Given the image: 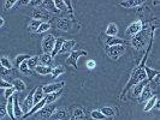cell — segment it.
Segmentation results:
<instances>
[{"mask_svg": "<svg viewBox=\"0 0 160 120\" xmlns=\"http://www.w3.org/2000/svg\"><path fill=\"white\" fill-rule=\"evenodd\" d=\"M66 2V7L69 10V12H70V18L73 19V10H72V2L71 1H65Z\"/></svg>", "mask_w": 160, "mask_h": 120, "instance_id": "obj_45", "label": "cell"}, {"mask_svg": "<svg viewBox=\"0 0 160 120\" xmlns=\"http://www.w3.org/2000/svg\"><path fill=\"white\" fill-rule=\"evenodd\" d=\"M82 55H87V52L86 50H82V49H78V50H72L70 53L69 58L66 59V64L71 65L75 69H77V60L78 58Z\"/></svg>", "mask_w": 160, "mask_h": 120, "instance_id": "obj_5", "label": "cell"}, {"mask_svg": "<svg viewBox=\"0 0 160 120\" xmlns=\"http://www.w3.org/2000/svg\"><path fill=\"white\" fill-rule=\"evenodd\" d=\"M30 58H32V56L27 55V54H21V55H17L16 59H15V63H13V66H15V67H17V69H19V66L23 64L24 61H28Z\"/></svg>", "mask_w": 160, "mask_h": 120, "instance_id": "obj_18", "label": "cell"}, {"mask_svg": "<svg viewBox=\"0 0 160 120\" xmlns=\"http://www.w3.org/2000/svg\"><path fill=\"white\" fill-rule=\"evenodd\" d=\"M12 84H13V89H15L16 91H18V93L24 91V90H25V88H27L25 83H24L22 79H18V78L13 80V82H12Z\"/></svg>", "mask_w": 160, "mask_h": 120, "instance_id": "obj_22", "label": "cell"}, {"mask_svg": "<svg viewBox=\"0 0 160 120\" xmlns=\"http://www.w3.org/2000/svg\"><path fill=\"white\" fill-rule=\"evenodd\" d=\"M49 28H51V24L47 23V22H42L41 26L39 28V30H38V34H43V32L48 31Z\"/></svg>", "mask_w": 160, "mask_h": 120, "instance_id": "obj_39", "label": "cell"}, {"mask_svg": "<svg viewBox=\"0 0 160 120\" xmlns=\"http://www.w3.org/2000/svg\"><path fill=\"white\" fill-rule=\"evenodd\" d=\"M157 102H158V97H157V95L152 96V97L147 101V103L144 104V112H149L151 109H153V108L155 107Z\"/></svg>", "mask_w": 160, "mask_h": 120, "instance_id": "obj_20", "label": "cell"}, {"mask_svg": "<svg viewBox=\"0 0 160 120\" xmlns=\"http://www.w3.org/2000/svg\"><path fill=\"white\" fill-rule=\"evenodd\" d=\"M64 42H65V41L63 40V39H57L56 46H54V49H53L52 56H56L57 54H59V53H60L62 48H63V46H64Z\"/></svg>", "mask_w": 160, "mask_h": 120, "instance_id": "obj_28", "label": "cell"}, {"mask_svg": "<svg viewBox=\"0 0 160 120\" xmlns=\"http://www.w3.org/2000/svg\"><path fill=\"white\" fill-rule=\"evenodd\" d=\"M35 91H36V88L32 90L30 93H29V95L27 96V98L24 100L23 102V111L24 112H29L30 109H32V107L35 106V100H34V96H35Z\"/></svg>", "mask_w": 160, "mask_h": 120, "instance_id": "obj_7", "label": "cell"}, {"mask_svg": "<svg viewBox=\"0 0 160 120\" xmlns=\"http://www.w3.org/2000/svg\"><path fill=\"white\" fill-rule=\"evenodd\" d=\"M106 54L113 60L119 59L120 56L125 53V45H118V46H112V47H106Z\"/></svg>", "mask_w": 160, "mask_h": 120, "instance_id": "obj_2", "label": "cell"}, {"mask_svg": "<svg viewBox=\"0 0 160 120\" xmlns=\"http://www.w3.org/2000/svg\"><path fill=\"white\" fill-rule=\"evenodd\" d=\"M46 104H47V101H46V97H45V98H43L42 101H40L39 103H36V104H35V106L32 107V109H30V111H29V112H28V113H25V114H24V115H23V118H24V119H25V118H28V117H30V115H32V114H35V113L40 112L41 109H42V108H43V107H45Z\"/></svg>", "mask_w": 160, "mask_h": 120, "instance_id": "obj_11", "label": "cell"}, {"mask_svg": "<svg viewBox=\"0 0 160 120\" xmlns=\"http://www.w3.org/2000/svg\"><path fill=\"white\" fill-rule=\"evenodd\" d=\"M155 108L160 111V100H158V102H157V104H155Z\"/></svg>", "mask_w": 160, "mask_h": 120, "instance_id": "obj_51", "label": "cell"}, {"mask_svg": "<svg viewBox=\"0 0 160 120\" xmlns=\"http://www.w3.org/2000/svg\"><path fill=\"white\" fill-rule=\"evenodd\" d=\"M144 70H146V73H147V79L148 80H154V78L159 74L158 70H154V69H151L148 66H144Z\"/></svg>", "mask_w": 160, "mask_h": 120, "instance_id": "obj_23", "label": "cell"}, {"mask_svg": "<svg viewBox=\"0 0 160 120\" xmlns=\"http://www.w3.org/2000/svg\"><path fill=\"white\" fill-rule=\"evenodd\" d=\"M41 24H42V22H41V21H38V19H32V21H30V23H29V29H30L32 31H36V32H38L39 28L41 26Z\"/></svg>", "mask_w": 160, "mask_h": 120, "instance_id": "obj_34", "label": "cell"}, {"mask_svg": "<svg viewBox=\"0 0 160 120\" xmlns=\"http://www.w3.org/2000/svg\"><path fill=\"white\" fill-rule=\"evenodd\" d=\"M90 115H92V118H93L94 120H104V119H106V115H105L101 111H98V109L93 111V112L90 113Z\"/></svg>", "mask_w": 160, "mask_h": 120, "instance_id": "obj_35", "label": "cell"}, {"mask_svg": "<svg viewBox=\"0 0 160 120\" xmlns=\"http://www.w3.org/2000/svg\"><path fill=\"white\" fill-rule=\"evenodd\" d=\"M73 117L78 120H83L84 119V113H83V111H82L81 108H77V109H75V112H73Z\"/></svg>", "mask_w": 160, "mask_h": 120, "instance_id": "obj_41", "label": "cell"}, {"mask_svg": "<svg viewBox=\"0 0 160 120\" xmlns=\"http://www.w3.org/2000/svg\"><path fill=\"white\" fill-rule=\"evenodd\" d=\"M144 66H146V65L140 64L136 69L132 71V73H131V76H130V78H129V80H128V83H127V85H125V88L123 89V91H122V96H120V97H123L130 89L134 88L138 83H141V82H143V80H147V73H146V70H144Z\"/></svg>", "mask_w": 160, "mask_h": 120, "instance_id": "obj_1", "label": "cell"}, {"mask_svg": "<svg viewBox=\"0 0 160 120\" xmlns=\"http://www.w3.org/2000/svg\"><path fill=\"white\" fill-rule=\"evenodd\" d=\"M64 67L62 66V65H58L56 67H53V71H52V78H57V77H59L60 74H63L64 73Z\"/></svg>", "mask_w": 160, "mask_h": 120, "instance_id": "obj_33", "label": "cell"}, {"mask_svg": "<svg viewBox=\"0 0 160 120\" xmlns=\"http://www.w3.org/2000/svg\"><path fill=\"white\" fill-rule=\"evenodd\" d=\"M45 98V93L41 87H38L36 88V91H35V96H34V100H35V104L39 103L40 101H42Z\"/></svg>", "mask_w": 160, "mask_h": 120, "instance_id": "obj_29", "label": "cell"}, {"mask_svg": "<svg viewBox=\"0 0 160 120\" xmlns=\"http://www.w3.org/2000/svg\"><path fill=\"white\" fill-rule=\"evenodd\" d=\"M75 45H76V41L75 40H68L64 42V46L62 48V50H60V53H68V52H70L72 48L75 47Z\"/></svg>", "mask_w": 160, "mask_h": 120, "instance_id": "obj_25", "label": "cell"}, {"mask_svg": "<svg viewBox=\"0 0 160 120\" xmlns=\"http://www.w3.org/2000/svg\"><path fill=\"white\" fill-rule=\"evenodd\" d=\"M57 28L60 29V30H64V31H68L70 29V25H69V22L66 19H60L58 23H57Z\"/></svg>", "mask_w": 160, "mask_h": 120, "instance_id": "obj_32", "label": "cell"}, {"mask_svg": "<svg viewBox=\"0 0 160 120\" xmlns=\"http://www.w3.org/2000/svg\"><path fill=\"white\" fill-rule=\"evenodd\" d=\"M15 5H17V1H15V0H8V1H5V10L12 8Z\"/></svg>", "mask_w": 160, "mask_h": 120, "instance_id": "obj_44", "label": "cell"}, {"mask_svg": "<svg viewBox=\"0 0 160 120\" xmlns=\"http://www.w3.org/2000/svg\"><path fill=\"white\" fill-rule=\"evenodd\" d=\"M142 28H143V24L138 19V21H136V22H134V23H131L129 25L127 31H125V35L128 37H135L136 35L140 34V31L142 30Z\"/></svg>", "mask_w": 160, "mask_h": 120, "instance_id": "obj_4", "label": "cell"}, {"mask_svg": "<svg viewBox=\"0 0 160 120\" xmlns=\"http://www.w3.org/2000/svg\"><path fill=\"white\" fill-rule=\"evenodd\" d=\"M13 94H15V89H13V88L6 89V90H5V93H4V97L8 100V98H10L11 96H13Z\"/></svg>", "mask_w": 160, "mask_h": 120, "instance_id": "obj_43", "label": "cell"}, {"mask_svg": "<svg viewBox=\"0 0 160 120\" xmlns=\"http://www.w3.org/2000/svg\"><path fill=\"white\" fill-rule=\"evenodd\" d=\"M36 73H39L41 76H46V74H52V71H53V67L51 66H43V65H39L36 69H35Z\"/></svg>", "mask_w": 160, "mask_h": 120, "instance_id": "obj_17", "label": "cell"}, {"mask_svg": "<svg viewBox=\"0 0 160 120\" xmlns=\"http://www.w3.org/2000/svg\"><path fill=\"white\" fill-rule=\"evenodd\" d=\"M15 115H16V119H19L21 117H23V111H22V108L19 107L17 95H15Z\"/></svg>", "mask_w": 160, "mask_h": 120, "instance_id": "obj_31", "label": "cell"}, {"mask_svg": "<svg viewBox=\"0 0 160 120\" xmlns=\"http://www.w3.org/2000/svg\"><path fill=\"white\" fill-rule=\"evenodd\" d=\"M4 25H5V21H4V18H2V17H0V26L2 28Z\"/></svg>", "mask_w": 160, "mask_h": 120, "instance_id": "obj_50", "label": "cell"}, {"mask_svg": "<svg viewBox=\"0 0 160 120\" xmlns=\"http://www.w3.org/2000/svg\"><path fill=\"white\" fill-rule=\"evenodd\" d=\"M19 70H21V72H22V73L27 74V76L32 74V71H30V69H29V66H28V61H24L23 64L19 66Z\"/></svg>", "mask_w": 160, "mask_h": 120, "instance_id": "obj_38", "label": "cell"}, {"mask_svg": "<svg viewBox=\"0 0 160 120\" xmlns=\"http://www.w3.org/2000/svg\"><path fill=\"white\" fill-rule=\"evenodd\" d=\"M131 45H132L135 48H137V49H142L143 46H144L143 36L138 34V35H136L135 37H132V40H131Z\"/></svg>", "mask_w": 160, "mask_h": 120, "instance_id": "obj_15", "label": "cell"}, {"mask_svg": "<svg viewBox=\"0 0 160 120\" xmlns=\"http://www.w3.org/2000/svg\"><path fill=\"white\" fill-rule=\"evenodd\" d=\"M54 2H56V6H57V8L59 10V12H60V11H65V10H68V7H66V2H65V1L58 0V1H54Z\"/></svg>", "mask_w": 160, "mask_h": 120, "instance_id": "obj_40", "label": "cell"}, {"mask_svg": "<svg viewBox=\"0 0 160 120\" xmlns=\"http://www.w3.org/2000/svg\"><path fill=\"white\" fill-rule=\"evenodd\" d=\"M6 107H8V117H10V119L17 120L16 115H15V95L11 96V97L8 100Z\"/></svg>", "mask_w": 160, "mask_h": 120, "instance_id": "obj_12", "label": "cell"}, {"mask_svg": "<svg viewBox=\"0 0 160 120\" xmlns=\"http://www.w3.org/2000/svg\"><path fill=\"white\" fill-rule=\"evenodd\" d=\"M143 1L142 0H135V1H130V0H127V1H120L119 5L123 6L125 8H132V7H137L140 5H142Z\"/></svg>", "mask_w": 160, "mask_h": 120, "instance_id": "obj_14", "label": "cell"}, {"mask_svg": "<svg viewBox=\"0 0 160 120\" xmlns=\"http://www.w3.org/2000/svg\"><path fill=\"white\" fill-rule=\"evenodd\" d=\"M52 60H53L52 54H46V53H43V54L40 55V63L43 65V66H51Z\"/></svg>", "mask_w": 160, "mask_h": 120, "instance_id": "obj_21", "label": "cell"}, {"mask_svg": "<svg viewBox=\"0 0 160 120\" xmlns=\"http://www.w3.org/2000/svg\"><path fill=\"white\" fill-rule=\"evenodd\" d=\"M0 61H1V67L6 69V70H11V69H12V66H13V65L11 64V61L8 60V58H5V56H2Z\"/></svg>", "mask_w": 160, "mask_h": 120, "instance_id": "obj_36", "label": "cell"}, {"mask_svg": "<svg viewBox=\"0 0 160 120\" xmlns=\"http://www.w3.org/2000/svg\"><path fill=\"white\" fill-rule=\"evenodd\" d=\"M87 67L90 69V70H93V69L95 67V61H94V60H88V61H87Z\"/></svg>", "mask_w": 160, "mask_h": 120, "instance_id": "obj_47", "label": "cell"}, {"mask_svg": "<svg viewBox=\"0 0 160 120\" xmlns=\"http://www.w3.org/2000/svg\"><path fill=\"white\" fill-rule=\"evenodd\" d=\"M42 4L46 6L45 8H46L47 11H52V12H54V13H59V10L57 8L54 1H47V0H45V1H42Z\"/></svg>", "mask_w": 160, "mask_h": 120, "instance_id": "obj_26", "label": "cell"}, {"mask_svg": "<svg viewBox=\"0 0 160 120\" xmlns=\"http://www.w3.org/2000/svg\"><path fill=\"white\" fill-rule=\"evenodd\" d=\"M152 89H151V85L149 84H147L146 85V88L143 89V91H142V95H141V97L138 98L141 102H143V101H148L151 97H152Z\"/></svg>", "mask_w": 160, "mask_h": 120, "instance_id": "obj_16", "label": "cell"}, {"mask_svg": "<svg viewBox=\"0 0 160 120\" xmlns=\"http://www.w3.org/2000/svg\"><path fill=\"white\" fill-rule=\"evenodd\" d=\"M32 17H34V19H38V21L47 19V18H49V11H47L46 8L36 7L32 11Z\"/></svg>", "mask_w": 160, "mask_h": 120, "instance_id": "obj_8", "label": "cell"}, {"mask_svg": "<svg viewBox=\"0 0 160 120\" xmlns=\"http://www.w3.org/2000/svg\"><path fill=\"white\" fill-rule=\"evenodd\" d=\"M56 37L53 35H47L43 40H42V50L43 53L46 54H52L53 53V49L56 46Z\"/></svg>", "mask_w": 160, "mask_h": 120, "instance_id": "obj_3", "label": "cell"}, {"mask_svg": "<svg viewBox=\"0 0 160 120\" xmlns=\"http://www.w3.org/2000/svg\"><path fill=\"white\" fill-rule=\"evenodd\" d=\"M100 111L106 115V118H108V117H113V115L116 114V111H114L113 108H111V107H104V108H101Z\"/></svg>", "mask_w": 160, "mask_h": 120, "instance_id": "obj_37", "label": "cell"}, {"mask_svg": "<svg viewBox=\"0 0 160 120\" xmlns=\"http://www.w3.org/2000/svg\"><path fill=\"white\" fill-rule=\"evenodd\" d=\"M63 94V91L62 90H59V91H57V93H53V94H49V95L46 96V101H47V104H51L53 103V102H56L57 100L62 96Z\"/></svg>", "mask_w": 160, "mask_h": 120, "instance_id": "obj_24", "label": "cell"}, {"mask_svg": "<svg viewBox=\"0 0 160 120\" xmlns=\"http://www.w3.org/2000/svg\"><path fill=\"white\" fill-rule=\"evenodd\" d=\"M118 34V25L116 23H110L107 25V29H106V35L107 36H117Z\"/></svg>", "mask_w": 160, "mask_h": 120, "instance_id": "obj_19", "label": "cell"}, {"mask_svg": "<svg viewBox=\"0 0 160 120\" xmlns=\"http://www.w3.org/2000/svg\"><path fill=\"white\" fill-rule=\"evenodd\" d=\"M65 85L64 82H60V83H52V84H46V85H43L42 87V90H43V93L45 94H53V93H57V91H59V90H62L63 87Z\"/></svg>", "mask_w": 160, "mask_h": 120, "instance_id": "obj_6", "label": "cell"}, {"mask_svg": "<svg viewBox=\"0 0 160 120\" xmlns=\"http://www.w3.org/2000/svg\"><path fill=\"white\" fill-rule=\"evenodd\" d=\"M148 82L149 80H143V82H141V83H138L137 85H135L134 88H132V96L134 97H141V95H142V91H143V89L146 88V85L148 84Z\"/></svg>", "mask_w": 160, "mask_h": 120, "instance_id": "obj_13", "label": "cell"}, {"mask_svg": "<svg viewBox=\"0 0 160 120\" xmlns=\"http://www.w3.org/2000/svg\"><path fill=\"white\" fill-rule=\"evenodd\" d=\"M65 117H66V111H65L64 108H62V109H57L56 112L53 113V115L51 117V119L52 120H62V119H64Z\"/></svg>", "mask_w": 160, "mask_h": 120, "instance_id": "obj_27", "label": "cell"}, {"mask_svg": "<svg viewBox=\"0 0 160 120\" xmlns=\"http://www.w3.org/2000/svg\"><path fill=\"white\" fill-rule=\"evenodd\" d=\"M39 61H40V58L38 55H34L32 56L29 60H28V66L30 70H35L38 66H39Z\"/></svg>", "mask_w": 160, "mask_h": 120, "instance_id": "obj_30", "label": "cell"}, {"mask_svg": "<svg viewBox=\"0 0 160 120\" xmlns=\"http://www.w3.org/2000/svg\"><path fill=\"white\" fill-rule=\"evenodd\" d=\"M30 4H32V5H36V6H38V5L42 4V1H36V0H32V1H30Z\"/></svg>", "mask_w": 160, "mask_h": 120, "instance_id": "obj_49", "label": "cell"}, {"mask_svg": "<svg viewBox=\"0 0 160 120\" xmlns=\"http://www.w3.org/2000/svg\"><path fill=\"white\" fill-rule=\"evenodd\" d=\"M70 120H78V119H76L75 117H72V118H71V119H70Z\"/></svg>", "mask_w": 160, "mask_h": 120, "instance_id": "obj_52", "label": "cell"}, {"mask_svg": "<svg viewBox=\"0 0 160 120\" xmlns=\"http://www.w3.org/2000/svg\"><path fill=\"white\" fill-rule=\"evenodd\" d=\"M154 82H155L158 85H160V72H159V74H158V76L154 78Z\"/></svg>", "mask_w": 160, "mask_h": 120, "instance_id": "obj_48", "label": "cell"}, {"mask_svg": "<svg viewBox=\"0 0 160 120\" xmlns=\"http://www.w3.org/2000/svg\"><path fill=\"white\" fill-rule=\"evenodd\" d=\"M105 43L107 47H112V46H118V45H125L127 41L119 39L117 36H106L105 39Z\"/></svg>", "mask_w": 160, "mask_h": 120, "instance_id": "obj_9", "label": "cell"}, {"mask_svg": "<svg viewBox=\"0 0 160 120\" xmlns=\"http://www.w3.org/2000/svg\"><path fill=\"white\" fill-rule=\"evenodd\" d=\"M56 104L54 103H51V104H46L42 109H41V118L46 119V118H49L51 115H53V113L56 112Z\"/></svg>", "mask_w": 160, "mask_h": 120, "instance_id": "obj_10", "label": "cell"}, {"mask_svg": "<svg viewBox=\"0 0 160 120\" xmlns=\"http://www.w3.org/2000/svg\"><path fill=\"white\" fill-rule=\"evenodd\" d=\"M6 114H8V107L2 104V106H1V108H0V118L2 119V118L6 115Z\"/></svg>", "mask_w": 160, "mask_h": 120, "instance_id": "obj_46", "label": "cell"}, {"mask_svg": "<svg viewBox=\"0 0 160 120\" xmlns=\"http://www.w3.org/2000/svg\"><path fill=\"white\" fill-rule=\"evenodd\" d=\"M0 88L5 89V90H6V89H11V88H13V84H10L6 80L1 79L0 80Z\"/></svg>", "mask_w": 160, "mask_h": 120, "instance_id": "obj_42", "label": "cell"}]
</instances>
